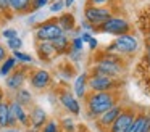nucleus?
Instances as JSON below:
<instances>
[{
    "label": "nucleus",
    "instance_id": "423d86ee",
    "mask_svg": "<svg viewBox=\"0 0 150 132\" xmlns=\"http://www.w3.org/2000/svg\"><path fill=\"white\" fill-rule=\"evenodd\" d=\"M29 64H18V68H15V71L8 77H5V87L10 92H18L20 89H23V85L29 80Z\"/></svg>",
    "mask_w": 150,
    "mask_h": 132
},
{
    "label": "nucleus",
    "instance_id": "7c9ffc66",
    "mask_svg": "<svg viewBox=\"0 0 150 132\" xmlns=\"http://www.w3.org/2000/svg\"><path fill=\"white\" fill-rule=\"evenodd\" d=\"M52 3V0H31V10L33 11H39L44 6H49Z\"/></svg>",
    "mask_w": 150,
    "mask_h": 132
},
{
    "label": "nucleus",
    "instance_id": "f3484780",
    "mask_svg": "<svg viewBox=\"0 0 150 132\" xmlns=\"http://www.w3.org/2000/svg\"><path fill=\"white\" fill-rule=\"evenodd\" d=\"M89 73H81L73 82V93L76 95L78 100H86L87 97V90H89Z\"/></svg>",
    "mask_w": 150,
    "mask_h": 132
},
{
    "label": "nucleus",
    "instance_id": "a19ab883",
    "mask_svg": "<svg viewBox=\"0 0 150 132\" xmlns=\"http://www.w3.org/2000/svg\"><path fill=\"white\" fill-rule=\"evenodd\" d=\"M76 0H65V6L66 8H69V6H73V3H74Z\"/></svg>",
    "mask_w": 150,
    "mask_h": 132
},
{
    "label": "nucleus",
    "instance_id": "a18cd8bd",
    "mask_svg": "<svg viewBox=\"0 0 150 132\" xmlns=\"http://www.w3.org/2000/svg\"><path fill=\"white\" fill-rule=\"evenodd\" d=\"M52 2H55V0H52Z\"/></svg>",
    "mask_w": 150,
    "mask_h": 132
},
{
    "label": "nucleus",
    "instance_id": "20e7f679",
    "mask_svg": "<svg viewBox=\"0 0 150 132\" xmlns=\"http://www.w3.org/2000/svg\"><path fill=\"white\" fill-rule=\"evenodd\" d=\"M63 34L65 32L57 23V18L45 19L34 28V40L36 42H53L55 39L62 37Z\"/></svg>",
    "mask_w": 150,
    "mask_h": 132
},
{
    "label": "nucleus",
    "instance_id": "f704fd0d",
    "mask_svg": "<svg viewBox=\"0 0 150 132\" xmlns=\"http://www.w3.org/2000/svg\"><path fill=\"white\" fill-rule=\"evenodd\" d=\"M115 0H86V5L89 6H105V5H111Z\"/></svg>",
    "mask_w": 150,
    "mask_h": 132
},
{
    "label": "nucleus",
    "instance_id": "cd10ccee",
    "mask_svg": "<svg viewBox=\"0 0 150 132\" xmlns=\"http://www.w3.org/2000/svg\"><path fill=\"white\" fill-rule=\"evenodd\" d=\"M5 47H7L8 50H11V53L21 50V48H23V39L15 37V39H10V40H5Z\"/></svg>",
    "mask_w": 150,
    "mask_h": 132
},
{
    "label": "nucleus",
    "instance_id": "4468645a",
    "mask_svg": "<svg viewBox=\"0 0 150 132\" xmlns=\"http://www.w3.org/2000/svg\"><path fill=\"white\" fill-rule=\"evenodd\" d=\"M123 105L121 103H118V105H115L111 109H108L107 113H103V114L100 116V118H97V127L102 129L103 132H108L110 131V127L113 126V122L116 121V118L121 114V111H123Z\"/></svg>",
    "mask_w": 150,
    "mask_h": 132
},
{
    "label": "nucleus",
    "instance_id": "412c9836",
    "mask_svg": "<svg viewBox=\"0 0 150 132\" xmlns=\"http://www.w3.org/2000/svg\"><path fill=\"white\" fill-rule=\"evenodd\" d=\"M10 8L13 15H28L33 13L31 0H10Z\"/></svg>",
    "mask_w": 150,
    "mask_h": 132
},
{
    "label": "nucleus",
    "instance_id": "ddd939ff",
    "mask_svg": "<svg viewBox=\"0 0 150 132\" xmlns=\"http://www.w3.org/2000/svg\"><path fill=\"white\" fill-rule=\"evenodd\" d=\"M136 26L144 37V45H150V5H145L136 13Z\"/></svg>",
    "mask_w": 150,
    "mask_h": 132
},
{
    "label": "nucleus",
    "instance_id": "9b49d317",
    "mask_svg": "<svg viewBox=\"0 0 150 132\" xmlns=\"http://www.w3.org/2000/svg\"><path fill=\"white\" fill-rule=\"evenodd\" d=\"M136 116H137L136 109L132 108L123 109L108 132H131V127H132L134 121H136Z\"/></svg>",
    "mask_w": 150,
    "mask_h": 132
},
{
    "label": "nucleus",
    "instance_id": "5701e85b",
    "mask_svg": "<svg viewBox=\"0 0 150 132\" xmlns=\"http://www.w3.org/2000/svg\"><path fill=\"white\" fill-rule=\"evenodd\" d=\"M53 48H55L57 55H65L69 52V47H71V39L68 37V34H63L62 37L55 39V40L52 42Z\"/></svg>",
    "mask_w": 150,
    "mask_h": 132
},
{
    "label": "nucleus",
    "instance_id": "f257e3e1",
    "mask_svg": "<svg viewBox=\"0 0 150 132\" xmlns=\"http://www.w3.org/2000/svg\"><path fill=\"white\" fill-rule=\"evenodd\" d=\"M124 69H126V64H124V60L121 58V55H111L107 52H100L92 61L89 74H100V76L120 79Z\"/></svg>",
    "mask_w": 150,
    "mask_h": 132
},
{
    "label": "nucleus",
    "instance_id": "a211bd4d",
    "mask_svg": "<svg viewBox=\"0 0 150 132\" xmlns=\"http://www.w3.org/2000/svg\"><path fill=\"white\" fill-rule=\"evenodd\" d=\"M36 53L37 58L42 61H52V58L57 56L52 42H36Z\"/></svg>",
    "mask_w": 150,
    "mask_h": 132
},
{
    "label": "nucleus",
    "instance_id": "473e14b6",
    "mask_svg": "<svg viewBox=\"0 0 150 132\" xmlns=\"http://www.w3.org/2000/svg\"><path fill=\"white\" fill-rule=\"evenodd\" d=\"M0 35H2L5 40H10V39L18 37V31H16V29H13V28H7V29H4V31L0 32Z\"/></svg>",
    "mask_w": 150,
    "mask_h": 132
},
{
    "label": "nucleus",
    "instance_id": "2eb2a0df",
    "mask_svg": "<svg viewBox=\"0 0 150 132\" xmlns=\"http://www.w3.org/2000/svg\"><path fill=\"white\" fill-rule=\"evenodd\" d=\"M49 118H47V113L44 108L34 105L33 108L29 109V124H31V129H36V131H40L44 126L47 124Z\"/></svg>",
    "mask_w": 150,
    "mask_h": 132
},
{
    "label": "nucleus",
    "instance_id": "9d476101",
    "mask_svg": "<svg viewBox=\"0 0 150 132\" xmlns=\"http://www.w3.org/2000/svg\"><path fill=\"white\" fill-rule=\"evenodd\" d=\"M58 102H60V105L69 113V114H73V116L81 114V105H79V100L76 98V95L69 89H66V87L58 89Z\"/></svg>",
    "mask_w": 150,
    "mask_h": 132
},
{
    "label": "nucleus",
    "instance_id": "c9c22d12",
    "mask_svg": "<svg viewBox=\"0 0 150 132\" xmlns=\"http://www.w3.org/2000/svg\"><path fill=\"white\" fill-rule=\"evenodd\" d=\"M68 56L71 61H79L82 56V52H78V50H73L71 47H69V52H68Z\"/></svg>",
    "mask_w": 150,
    "mask_h": 132
},
{
    "label": "nucleus",
    "instance_id": "dca6fc26",
    "mask_svg": "<svg viewBox=\"0 0 150 132\" xmlns=\"http://www.w3.org/2000/svg\"><path fill=\"white\" fill-rule=\"evenodd\" d=\"M8 102H10V108H11V111H13L15 118H16L18 124L23 126V127H26V129H29L31 127V124H29V109L24 108L23 105H20L15 98H10Z\"/></svg>",
    "mask_w": 150,
    "mask_h": 132
},
{
    "label": "nucleus",
    "instance_id": "393cba45",
    "mask_svg": "<svg viewBox=\"0 0 150 132\" xmlns=\"http://www.w3.org/2000/svg\"><path fill=\"white\" fill-rule=\"evenodd\" d=\"M16 64H18L16 58H15L13 55H10V56H8L7 60L4 61V63L0 64V77H8V76H10V74L15 71Z\"/></svg>",
    "mask_w": 150,
    "mask_h": 132
},
{
    "label": "nucleus",
    "instance_id": "58836bf2",
    "mask_svg": "<svg viewBox=\"0 0 150 132\" xmlns=\"http://www.w3.org/2000/svg\"><path fill=\"white\" fill-rule=\"evenodd\" d=\"M79 37L82 39V42H84V44H89V42L92 40V34H91V32H81V35H79Z\"/></svg>",
    "mask_w": 150,
    "mask_h": 132
},
{
    "label": "nucleus",
    "instance_id": "37998d69",
    "mask_svg": "<svg viewBox=\"0 0 150 132\" xmlns=\"http://www.w3.org/2000/svg\"><path fill=\"white\" fill-rule=\"evenodd\" d=\"M5 100V97H4V90H2V87H0V105H2V102Z\"/></svg>",
    "mask_w": 150,
    "mask_h": 132
},
{
    "label": "nucleus",
    "instance_id": "39448f33",
    "mask_svg": "<svg viewBox=\"0 0 150 132\" xmlns=\"http://www.w3.org/2000/svg\"><path fill=\"white\" fill-rule=\"evenodd\" d=\"M95 32H102V34H111L115 37H120L124 34H132V24L129 23V19L123 18V16H111L110 19L100 24L98 28H95Z\"/></svg>",
    "mask_w": 150,
    "mask_h": 132
},
{
    "label": "nucleus",
    "instance_id": "72a5a7b5",
    "mask_svg": "<svg viewBox=\"0 0 150 132\" xmlns=\"http://www.w3.org/2000/svg\"><path fill=\"white\" fill-rule=\"evenodd\" d=\"M71 48L73 50H78V52H82V48H84V42H82V39L79 37V35H76V37L71 39Z\"/></svg>",
    "mask_w": 150,
    "mask_h": 132
},
{
    "label": "nucleus",
    "instance_id": "f03ea898",
    "mask_svg": "<svg viewBox=\"0 0 150 132\" xmlns=\"http://www.w3.org/2000/svg\"><path fill=\"white\" fill-rule=\"evenodd\" d=\"M87 105V114L91 118H100L103 113L118 105V93L116 92H91L86 97Z\"/></svg>",
    "mask_w": 150,
    "mask_h": 132
},
{
    "label": "nucleus",
    "instance_id": "aec40b11",
    "mask_svg": "<svg viewBox=\"0 0 150 132\" xmlns=\"http://www.w3.org/2000/svg\"><path fill=\"white\" fill-rule=\"evenodd\" d=\"M57 23L60 24V28L63 29L65 34L73 32L76 28V19H74V15H73V13H62V15L57 18Z\"/></svg>",
    "mask_w": 150,
    "mask_h": 132
},
{
    "label": "nucleus",
    "instance_id": "ea45409f",
    "mask_svg": "<svg viewBox=\"0 0 150 132\" xmlns=\"http://www.w3.org/2000/svg\"><path fill=\"white\" fill-rule=\"evenodd\" d=\"M87 45H89V48H91V50H97V47H98V40H97L95 37H92V40L89 42Z\"/></svg>",
    "mask_w": 150,
    "mask_h": 132
},
{
    "label": "nucleus",
    "instance_id": "e433bc0d",
    "mask_svg": "<svg viewBox=\"0 0 150 132\" xmlns=\"http://www.w3.org/2000/svg\"><path fill=\"white\" fill-rule=\"evenodd\" d=\"M8 56H10V55H8V48L5 47L4 44H0V64L4 63Z\"/></svg>",
    "mask_w": 150,
    "mask_h": 132
},
{
    "label": "nucleus",
    "instance_id": "0eeeda50",
    "mask_svg": "<svg viewBox=\"0 0 150 132\" xmlns=\"http://www.w3.org/2000/svg\"><path fill=\"white\" fill-rule=\"evenodd\" d=\"M84 19L87 23H91L94 28H98L100 24H103L107 19H110L111 16H115V11L108 6H84Z\"/></svg>",
    "mask_w": 150,
    "mask_h": 132
},
{
    "label": "nucleus",
    "instance_id": "c03bdc74",
    "mask_svg": "<svg viewBox=\"0 0 150 132\" xmlns=\"http://www.w3.org/2000/svg\"><path fill=\"white\" fill-rule=\"evenodd\" d=\"M2 18H4V16H2V15H0V23H2Z\"/></svg>",
    "mask_w": 150,
    "mask_h": 132
},
{
    "label": "nucleus",
    "instance_id": "c85d7f7f",
    "mask_svg": "<svg viewBox=\"0 0 150 132\" xmlns=\"http://www.w3.org/2000/svg\"><path fill=\"white\" fill-rule=\"evenodd\" d=\"M39 132H62V131H60V124L55 121V119H49L47 124L44 126Z\"/></svg>",
    "mask_w": 150,
    "mask_h": 132
},
{
    "label": "nucleus",
    "instance_id": "2f4dec72",
    "mask_svg": "<svg viewBox=\"0 0 150 132\" xmlns=\"http://www.w3.org/2000/svg\"><path fill=\"white\" fill-rule=\"evenodd\" d=\"M0 15L2 16H11L10 0H0Z\"/></svg>",
    "mask_w": 150,
    "mask_h": 132
},
{
    "label": "nucleus",
    "instance_id": "4c0bfd02",
    "mask_svg": "<svg viewBox=\"0 0 150 132\" xmlns=\"http://www.w3.org/2000/svg\"><path fill=\"white\" fill-rule=\"evenodd\" d=\"M81 29H82V32H95V28L91 24V23L86 21V19L81 21Z\"/></svg>",
    "mask_w": 150,
    "mask_h": 132
},
{
    "label": "nucleus",
    "instance_id": "4be33fe9",
    "mask_svg": "<svg viewBox=\"0 0 150 132\" xmlns=\"http://www.w3.org/2000/svg\"><path fill=\"white\" fill-rule=\"evenodd\" d=\"M13 98L16 100L20 105H23L24 108H33L34 106V98H33V93L29 92L28 89H20L18 92H15Z\"/></svg>",
    "mask_w": 150,
    "mask_h": 132
},
{
    "label": "nucleus",
    "instance_id": "79ce46f5",
    "mask_svg": "<svg viewBox=\"0 0 150 132\" xmlns=\"http://www.w3.org/2000/svg\"><path fill=\"white\" fill-rule=\"evenodd\" d=\"M4 132H21L20 129H16V127H8V129H5Z\"/></svg>",
    "mask_w": 150,
    "mask_h": 132
},
{
    "label": "nucleus",
    "instance_id": "6ab92c4d",
    "mask_svg": "<svg viewBox=\"0 0 150 132\" xmlns=\"http://www.w3.org/2000/svg\"><path fill=\"white\" fill-rule=\"evenodd\" d=\"M131 132H150V113H137Z\"/></svg>",
    "mask_w": 150,
    "mask_h": 132
},
{
    "label": "nucleus",
    "instance_id": "bb28decb",
    "mask_svg": "<svg viewBox=\"0 0 150 132\" xmlns=\"http://www.w3.org/2000/svg\"><path fill=\"white\" fill-rule=\"evenodd\" d=\"M11 55L16 58V61H18L20 64H33V63H34V58L31 56V55H28V53H24V52H21V50L13 52Z\"/></svg>",
    "mask_w": 150,
    "mask_h": 132
},
{
    "label": "nucleus",
    "instance_id": "7ed1b4c3",
    "mask_svg": "<svg viewBox=\"0 0 150 132\" xmlns=\"http://www.w3.org/2000/svg\"><path fill=\"white\" fill-rule=\"evenodd\" d=\"M134 77L140 89L145 93H150V45H144V53L134 68Z\"/></svg>",
    "mask_w": 150,
    "mask_h": 132
},
{
    "label": "nucleus",
    "instance_id": "a878e982",
    "mask_svg": "<svg viewBox=\"0 0 150 132\" xmlns=\"http://www.w3.org/2000/svg\"><path fill=\"white\" fill-rule=\"evenodd\" d=\"M60 131L62 132H76V124L73 118H63L60 122Z\"/></svg>",
    "mask_w": 150,
    "mask_h": 132
},
{
    "label": "nucleus",
    "instance_id": "1a4fd4ad",
    "mask_svg": "<svg viewBox=\"0 0 150 132\" xmlns=\"http://www.w3.org/2000/svg\"><path fill=\"white\" fill-rule=\"evenodd\" d=\"M115 45L118 48V53L121 56H132V55L137 53L139 50V40L134 34H124V35H120V37L115 39Z\"/></svg>",
    "mask_w": 150,
    "mask_h": 132
},
{
    "label": "nucleus",
    "instance_id": "c756f323",
    "mask_svg": "<svg viewBox=\"0 0 150 132\" xmlns=\"http://www.w3.org/2000/svg\"><path fill=\"white\" fill-rule=\"evenodd\" d=\"M65 8H66V6H65V0H55V2H52L49 5V11L50 13H60V15H62Z\"/></svg>",
    "mask_w": 150,
    "mask_h": 132
},
{
    "label": "nucleus",
    "instance_id": "6e6552de",
    "mask_svg": "<svg viewBox=\"0 0 150 132\" xmlns=\"http://www.w3.org/2000/svg\"><path fill=\"white\" fill-rule=\"evenodd\" d=\"M89 90L91 92H115L121 85L120 79H113L100 74H89Z\"/></svg>",
    "mask_w": 150,
    "mask_h": 132
},
{
    "label": "nucleus",
    "instance_id": "f8f14e48",
    "mask_svg": "<svg viewBox=\"0 0 150 132\" xmlns=\"http://www.w3.org/2000/svg\"><path fill=\"white\" fill-rule=\"evenodd\" d=\"M29 84L34 90L42 92V90L49 89V87L52 85V74H50V71L44 69V68H37V69L31 71Z\"/></svg>",
    "mask_w": 150,
    "mask_h": 132
},
{
    "label": "nucleus",
    "instance_id": "b1692460",
    "mask_svg": "<svg viewBox=\"0 0 150 132\" xmlns=\"http://www.w3.org/2000/svg\"><path fill=\"white\" fill-rule=\"evenodd\" d=\"M10 114H11L10 102H8V100H4L2 105H0V129L10 127Z\"/></svg>",
    "mask_w": 150,
    "mask_h": 132
}]
</instances>
